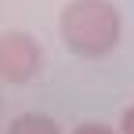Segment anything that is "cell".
I'll use <instances>...</instances> for the list:
<instances>
[{
	"mask_svg": "<svg viewBox=\"0 0 134 134\" xmlns=\"http://www.w3.org/2000/svg\"><path fill=\"white\" fill-rule=\"evenodd\" d=\"M62 40L80 58H102L120 44L123 18L112 0H69L62 7Z\"/></svg>",
	"mask_w": 134,
	"mask_h": 134,
	"instance_id": "1",
	"label": "cell"
},
{
	"mask_svg": "<svg viewBox=\"0 0 134 134\" xmlns=\"http://www.w3.org/2000/svg\"><path fill=\"white\" fill-rule=\"evenodd\" d=\"M44 62V51L40 44L29 36V33H0V80L4 83H29Z\"/></svg>",
	"mask_w": 134,
	"mask_h": 134,
	"instance_id": "2",
	"label": "cell"
},
{
	"mask_svg": "<svg viewBox=\"0 0 134 134\" xmlns=\"http://www.w3.org/2000/svg\"><path fill=\"white\" fill-rule=\"evenodd\" d=\"M7 134H62V131H58V123H54L51 116L25 112V116H18V120H11Z\"/></svg>",
	"mask_w": 134,
	"mask_h": 134,
	"instance_id": "3",
	"label": "cell"
},
{
	"mask_svg": "<svg viewBox=\"0 0 134 134\" xmlns=\"http://www.w3.org/2000/svg\"><path fill=\"white\" fill-rule=\"evenodd\" d=\"M72 134H116V131L105 123H80V127H72Z\"/></svg>",
	"mask_w": 134,
	"mask_h": 134,
	"instance_id": "4",
	"label": "cell"
},
{
	"mask_svg": "<svg viewBox=\"0 0 134 134\" xmlns=\"http://www.w3.org/2000/svg\"><path fill=\"white\" fill-rule=\"evenodd\" d=\"M120 134H134V105H127L120 116Z\"/></svg>",
	"mask_w": 134,
	"mask_h": 134,
	"instance_id": "5",
	"label": "cell"
}]
</instances>
